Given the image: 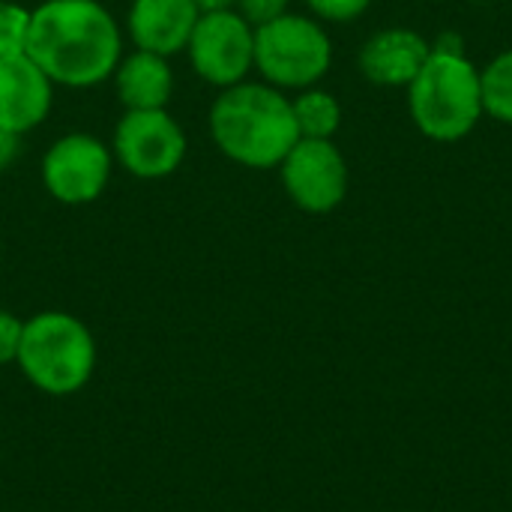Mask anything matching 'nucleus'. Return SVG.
I'll use <instances>...</instances> for the list:
<instances>
[{
	"label": "nucleus",
	"instance_id": "obj_13",
	"mask_svg": "<svg viewBox=\"0 0 512 512\" xmlns=\"http://www.w3.org/2000/svg\"><path fill=\"white\" fill-rule=\"evenodd\" d=\"M114 93L117 102L126 111H150V108H168L174 93V69L171 57L153 54V51H129L120 57L114 75Z\"/></svg>",
	"mask_w": 512,
	"mask_h": 512
},
{
	"label": "nucleus",
	"instance_id": "obj_18",
	"mask_svg": "<svg viewBox=\"0 0 512 512\" xmlns=\"http://www.w3.org/2000/svg\"><path fill=\"white\" fill-rule=\"evenodd\" d=\"M21 333H24V321L15 312L0 309V366H9L18 360Z\"/></svg>",
	"mask_w": 512,
	"mask_h": 512
},
{
	"label": "nucleus",
	"instance_id": "obj_3",
	"mask_svg": "<svg viewBox=\"0 0 512 512\" xmlns=\"http://www.w3.org/2000/svg\"><path fill=\"white\" fill-rule=\"evenodd\" d=\"M408 111L426 138L441 144L462 141L486 114L480 69L465 51L432 45L426 66L408 84Z\"/></svg>",
	"mask_w": 512,
	"mask_h": 512
},
{
	"label": "nucleus",
	"instance_id": "obj_5",
	"mask_svg": "<svg viewBox=\"0 0 512 512\" xmlns=\"http://www.w3.org/2000/svg\"><path fill=\"white\" fill-rule=\"evenodd\" d=\"M333 63L330 33L318 18L285 12L276 21L255 27V69L261 81L279 90L315 87Z\"/></svg>",
	"mask_w": 512,
	"mask_h": 512
},
{
	"label": "nucleus",
	"instance_id": "obj_8",
	"mask_svg": "<svg viewBox=\"0 0 512 512\" xmlns=\"http://www.w3.org/2000/svg\"><path fill=\"white\" fill-rule=\"evenodd\" d=\"M114 171L111 144L90 132H66L60 135L42 156L39 174L45 192L69 207L93 204Z\"/></svg>",
	"mask_w": 512,
	"mask_h": 512
},
{
	"label": "nucleus",
	"instance_id": "obj_9",
	"mask_svg": "<svg viewBox=\"0 0 512 512\" xmlns=\"http://www.w3.org/2000/svg\"><path fill=\"white\" fill-rule=\"evenodd\" d=\"M279 174L288 198L306 213H330L348 195V162L333 138H300Z\"/></svg>",
	"mask_w": 512,
	"mask_h": 512
},
{
	"label": "nucleus",
	"instance_id": "obj_14",
	"mask_svg": "<svg viewBox=\"0 0 512 512\" xmlns=\"http://www.w3.org/2000/svg\"><path fill=\"white\" fill-rule=\"evenodd\" d=\"M300 138H333L342 126V105L333 93L321 87L297 90L291 99Z\"/></svg>",
	"mask_w": 512,
	"mask_h": 512
},
{
	"label": "nucleus",
	"instance_id": "obj_17",
	"mask_svg": "<svg viewBox=\"0 0 512 512\" xmlns=\"http://www.w3.org/2000/svg\"><path fill=\"white\" fill-rule=\"evenodd\" d=\"M306 3L312 9V18L330 21V24L354 21V18H360L372 6V0H306Z\"/></svg>",
	"mask_w": 512,
	"mask_h": 512
},
{
	"label": "nucleus",
	"instance_id": "obj_7",
	"mask_svg": "<svg viewBox=\"0 0 512 512\" xmlns=\"http://www.w3.org/2000/svg\"><path fill=\"white\" fill-rule=\"evenodd\" d=\"M186 57L201 81L216 90L234 87L255 69V27L237 12H201Z\"/></svg>",
	"mask_w": 512,
	"mask_h": 512
},
{
	"label": "nucleus",
	"instance_id": "obj_1",
	"mask_svg": "<svg viewBox=\"0 0 512 512\" xmlns=\"http://www.w3.org/2000/svg\"><path fill=\"white\" fill-rule=\"evenodd\" d=\"M24 51L54 87L87 90L114 75L123 33L99 0H42L30 9Z\"/></svg>",
	"mask_w": 512,
	"mask_h": 512
},
{
	"label": "nucleus",
	"instance_id": "obj_16",
	"mask_svg": "<svg viewBox=\"0 0 512 512\" xmlns=\"http://www.w3.org/2000/svg\"><path fill=\"white\" fill-rule=\"evenodd\" d=\"M27 27H30V9L12 0H0V60L24 54Z\"/></svg>",
	"mask_w": 512,
	"mask_h": 512
},
{
	"label": "nucleus",
	"instance_id": "obj_12",
	"mask_svg": "<svg viewBox=\"0 0 512 512\" xmlns=\"http://www.w3.org/2000/svg\"><path fill=\"white\" fill-rule=\"evenodd\" d=\"M432 45L411 27H387L378 30L360 48V72L366 81L378 87H408L417 72L426 66Z\"/></svg>",
	"mask_w": 512,
	"mask_h": 512
},
{
	"label": "nucleus",
	"instance_id": "obj_15",
	"mask_svg": "<svg viewBox=\"0 0 512 512\" xmlns=\"http://www.w3.org/2000/svg\"><path fill=\"white\" fill-rule=\"evenodd\" d=\"M480 81L486 114L512 126V48L501 51L486 69H480Z\"/></svg>",
	"mask_w": 512,
	"mask_h": 512
},
{
	"label": "nucleus",
	"instance_id": "obj_6",
	"mask_svg": "<svg viewBox=\"0 0 512 512\" xmlns=\"http://www.w3.org/2000/svg\"><path fill=\"white\" fill-rule=\"evenodd\" d=\"M186 150V132L168 108L123 111L111 138L114 162L138 180L171 177L183 165Z\"/></svg>",
	"mask_w": 512,
	"mask_h": 512
},
{
	"label": "nucleus",
	"instance_id": "obj_10",
	"mask_svg": "<svg viewBox=\"0 0 512 512\" xmlns=\"http://www.w3.org/2000/svg\"><path fill=\"white\" fill-rule=\"evenodd\" d=\"M54 105L51 78L30 60V54H15L0 60V126L27 135L42 126Z\"/></svg>",
	"mask_w": 512,
	"mask_h": 512
},
{
	"label": "nucleus",
	"instance_id": "obj_2",
	"mask_svg": "<svg viewBox=\"0 0 512 512\" xmlns=\"http://www.w3.org/2000/svg\"><path fill=\"white\" fill-rule=\"evenodd\" d=\"M207 126L219 153L252 171L279 168L300 141L291 96L267 81L249 78L219 90Z\"/></svg>",
	"mask_w": 512,
	"mask_h": 512
},
{
	"label": "nucleus",
	"instance_id": "obj_20",
	"mask_svg": "<svg viewBox=\"0 0 512 512\" xmlns=\"http://www.w3.org/2000/svg\"><path fill=\"white\" fill-rule=\"evenodd\" d=\"M18 150H21V135L0 126V171L12 168V162L18 159Z\"/></svg>",
	"mask_w": 512,
	"mask_h": 512
},
{
	"label": "nucleus",
	"instance_id": "obj_4",
	"mask_svg": "<svg viewBox=\"0 0 512 512\" xmlns=\"http://www.w3.org/2000/svg\"><path fill=\"white\" fill-rule=\"evenodd\" d=\"M15 366L45 396H72L96 372V339L69 312H39L24 321Z\"/></svg>",
	"mask_w": 512,
	"mask_h": 512
},
{
	"label": "nucleus",
	"instance_id": "obj_19",
	"mask_svg": "<svg viewBox=\"0 0 512 512\" xmlns=\"http://www.w3.org/2000/svg\"><path fill=\"white\" fill-rule=\"evenodd\" d=\"M252 27H264L288 12V0H237L234 6Z\"/></svg>",
	"mask_w": 512,
	"mask_h": 512
},
{
	"label": "nucleus",
	"instance_id": "obj_21",
	"mask_svg": "<svg viewBox=\"0 0 512 512\" xmlns=\"http://www.w3.org/2000/svg\"><path fill=\"white\" fill-rule=\"evenodd\" d=\"M195 6L201 12H225V9H234L237 0H195Z\"/></svg>",
	"mask_w": 512,
	"mask_h": 512
},
{
	"label": "nucleus",
	"instance_id": "obj_11",
	"mask_svg": "<svg viewBox=\"0 0 512 512\" xmlns=\"http://www.w3.org/2000/svg\"><path fill=\"white\" fill-rule=\"evenodd\" d=\"M198 18L201 9L195 0H132L126 12V33L135 48L174 57L186 51Z\"/></svg>",
	"mask_w": 512,
	"mask_h": 512
}]
</instances>
